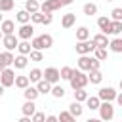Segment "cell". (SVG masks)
I'll use <instances>...</instances> for the list:
<instances>
[{"label":"cell","instance_id":"50","mask_svg":"<svg viewBox=\"0 0 122 122\" xmlns=\"http://www.w3.org/2000/svg\"><path fill=\"white\" fill-rule=\"evenodd\" d=\"M118 86H120V90H122V78H120V84H118Z\"/></svg>","mask_w":122,"mask_h":122},{"label":"cell","instance_id":"54","mask_svg":"<svg viewBox=\"0 0 122 122\" xmlns=\"http://www.w3.org/2000/svg\"><path fill=\"white\" fill-rule=\"evenodd\" d=\"M0 72H2V71H0Z\"/></svg>","mask_w":122,"mask_h":122},{"label":"cell","instance_id":"47","mask_svg":"<svg viewBox=\"0 0 122 122\" xmlns=\"http://www.w3.org/2000/svg\"><path fill=\"white\" fill-rule=\"evenodd\" d=\"M86 122H103V120H101V118H88Z\"/></svg>","mask_w":122,"mask_h":122},{"label":"cell","instance_id":"12","mask_svg":"<svg viewBox=\"0 0 122 122\" xmlns=\"http://www.w3.org/2000/svg\"><path fill=\"white\" fill-rule=\"evenodd\" d=\"M109 38H107V34H103V32H99V34H95L93 38H92V44L95 46V48H107L109 46Z\"/></svg>","mask_w":122,"mask_h":122},{"label":"cell","instance_id":"26","mask_svg":"<svg viewBox=\"0 0 122 122\" xmlns=\"http://www.w3.org/2000/svg\"><path fill=\"white\" fill-rule=\"evenodd\" d=\"M109 48H111V51H114V53H122V38H112V40L109 42Z\"/></svg>","mask_w":122,"mask_h":122},{"label":"cell","instance_id":"37","mask_svg":"<svg viewBox=\"0 0 122 122\" xmlns=\"http://www.w3.org/2000/svg\"><path fill=\"white\" fill-rule=\"evenodd\" d=\"M122 32V21H111V34H120Z\"/></svg>","mask_w":122,"mask_h":122},{"label":"cell","instance_id":"14","mask_svg":"<svg viewBox=\"0 0 122 122\" xmlns=\"http://www.w3.org/2000/svg\"><path fill=\"white\" fill-rule=\"evenodd\" d=\"M0 30H2L4 36H6V34H13V32H15V23L10 21V19H4V21L0 23Z\"/></svg>","mask_w":122,"mask_h":122},{"label":"cell","instance_id":"28","mask_svg":"<svg viewBox=\"0 0 122 122\" xmlns=\"http://www.w3.org/2000/svg\"><path fill=\"white\" fill-rule=\"evenodd\" d=\"M57 120H59V122H76V118H74L69 111H61V112L57 114Z\"/></svg>","mask_w":122,"mask_h":122},{"label":"cell","instance_id":"51","mask_svg":"<svg viewBox=\"0 0 122 122\" xmlns=\"http://www.w3.org/2000/svg\"><path fill=\"white\" fill-rule=\"evenodd\" d=\"M2 38H4V34H2V30H0V40H2Z\"/></svg>","mask_w":122,"mask_h":122},{"label":"cell","instance_id":"45","mask_svg":"<svg viewBox=\"0 0 122 122\" xmlns=\"http://www.w3.org/2000/svg\"><path fill=\"white\" fill-rule=\"evenodd\" d=\"M17 122H32V120H30V116H21Z\"/></svg>","mask_w":122,"mask_h":122},{"label":"cell","instance_id":"1","mask_svg":"<svg viewBox=\"0 0 122 122\" xmlns=\"http://www.w3.org/2000/svg\"><path fill=\"white\" fill-rule=\"evenodd\" d=\"M99 65H101V61H97L95 57H92V55H80L78 57V71H99Z\"/></svg>","mask_w":122,"mask_h":122},{"label":"cell","instance_id":"31","mask_svg":"<svg viewBox=\"0 0 122 122\" xmlns=\"http://www.w3.org/2000/svg\"><path fill=\"white\" fill-rule=\"evenodd\" d=\"M27 76H29V80H30V82L38 84V82L42 80V71H40V69H32V71H30V74H27Z\"/></svg>","mask_w":122,"mask_h":122},{"label":"cell","instance_id":"41","mask_svg":"<svg viewBox=\"0 0 122 122\" xmlns=\"http://www.w3.org/2000/svg\"><path fill=\"white\" fill-rule=\"evenodd\" d=\"M30 120H32V122H46V114H44V112H34V114L30 116Z\"/></svg>","mask_w":122,"mask_h":122},{"label":"cell","instance_id":"46","mask_svg":"<svg viewBox=\"0 0 122 122\" xmlns=\"http://www.w3.org/2000/svg\"><path fill=\"white\" fill-rule=\"evenodd\" d=\"M116 103L122 107V93H118V95H116Z\"/></svg>","mask_w":122,"mask_h":122},{"label":"cell","instance_id":"17","mask_svg":"<svg viewBox=\"0 0 122 122\" xmlns=\"http://www.w3.org/2000/svg\"><path fill=\"white\" fill-rule=\"evenodd\" d=\"M13 86H17L19 90H25V88H29V86H30V80H29V76H25V74H19V76H15V82H13Z\"/></svg>","mask_w":122,"mask_h":122},{"label":"cell","instance_id":"30","mask_svg":"<svg viewBox=\"0 0 122 122\" xmlns=\"http://www.w3.org/2000/svg\"><path fill=\"white\" fill-rule=\"evenodd\" d=\"M72 72H74V69H72V67H61L59 76H61V80H71Z\"/></svg>","mask_w":122,"mask_h":122},{"label":"cell","instance_id":"15","mask_svg":"<svg viewBox=\"0 0 122 122\" xmlns=\"http://www.w3.org/2000/svg\"><path fill=\"white\" fill-rule=\"evenodd\" d=\"M74 21H76V15H74V13H65V15L61 17V27H63V29H71V27L74 25Z\"/></svg>","mask_w":122,"mask_h":122},{"label":"cell","instance_id":"8","mask_svg":"<svg viewBox=\"0 0 122 122\" xmlns=\"http://www.w3.org/2000/svg\"><path fill=\"white\" fill-rule=\"evenodd\" d=\"M32 34H34V27H32V23L21 25L19 30H17V38H19V40H30Z\"/></svg>","mask_w":122,"mask_h":122},{"label":"cell","instance_id":"20","mask_svg":"<svg viewBox=\"0 0 122 122\" xmlns=\"http://www.w3.org/2000/svg\"><path fill=\"white\" fill-rule=\"evenodd\" d=\"M69 112H71L74 118H78V116L84 112V107H82V103H78V101H72V103L69 105Z\"/></svg>","mask_w":122,"mask_h":122},{"label":"cell","instance_id":"18","mask_svg":"<svg viewBox=\"0 0 122 122\" xmlns=\"http://www.w3.org/2000/svg\"><path fill=\"white\" fill-rule=\"evenodd\" d=\"M23 95H25V99H27V101H34L40 93H38L36 86H29V88H25V90H23Z\"/></svg>","mask_w":122,"mask_h":122},{"label":"cell","instance_id":"23","mask_svg":"<svg viewBox=\"0 0 122 122\" xmlns=\"http://www.w3.org/2000/svg\"><path fill=\"white\" fill-rule=\"evenodd\" d=\"M25 11H29V13H36V11H40V4H38V0H25Z\"/></svg>","mask_w":122,"mask_h":122},{"label":"cell","instance_id":"9","mask_svg":"<svg viewBox=\"0 0 122 122\" xmlns=\"http://www.w3.org/2000/svg\"><path fill=\"white\" fill-rule=\"evenodd\" d=\"M2 44H4V48H6V51H13V50H17V44H19V38H17L15 34H6V36L2 38Z\"/></svg>","mask_w":122,"mask_h":122},{"label":"cell","instance_id":"5","mask_svg":"<svg viewBox=\"0 0 122 122\" xmlns=\"http://www.w3.org/2000/svg\"><path fill=\"white\" fill-rule=\"evenodd\" d=\"M74 50H76L78 55H90V53H93L95 46L92 44V40H86V42H76Z\"/></svg>","mask_w":122,"mask_h":122},{"label":"cell","instance_id":"44","mask_svg":"<svg viewBox=\"0 0 122 122\" xmlns=\"http://www.w3.org/2000/svg\"><path fill=\"white\" fill-rule=\"evenodd\" d=\"M46 122H59V120H57V116L50 114V116H46Z\"/></svg>","mask_w":122,"mask_h":122},{"label":"cell","instance_id":"22","mask_svg":"<svg viewBox=\"0 0 122 122\" xmlns=\"http://www.w3.org/2000/svg\"><path fill=\"white\" fill-rule=\"evenodd\" d=\"M21 111H23V116H32V114L36 112V105H34V101H25V105L21 107Z\"/></svg>","mask_w":122,"mask_h":122},{"label":"cell","instance_id":"4","mask_svg":"<svg viewBox=\"0 0 122 122\" xmlns=\"http://www.w3.org/2000/svg\"><path fill=\"white\" fill-rule=\"evenodd\" d=\"M42 78H44L46 82H50L51 86L57 84V82L61 80V76H59V69H55V67H48L46 71H42Z\"/></svg>","mask_w":122,"mask_h":122},{"label":"cell","instance_id":"3","mask_svg":"<svg viewBox=\"0 0 122 122\" xmlns=\"http://www.w3.org/2000/svg\"><path fill=\"white\" fill-rule=\"evenodd\" d=\"M99 118L103 120V122H109V120H112V116H114V107H112V103H109V101H101V105H99Z\"/></svg>","mask_w":122,"mask_h":122},{"label":"cell","instance_id":"25","mask_svg":"<svg viewBox=\"0 0 122 122\" xmlns=\"http://www.w3.org/2000/svg\"><path fill=\"white\" fill-rule=\"evenodd\" d=\"M15 19H17V23L27 25V23H30V13H29V11H25V10H21V11H17Z\"/></svg>","mask_w":122,"mask_h":122},{"label":"cell","instance_id":"52","mask_svg":"<svg viewBox=\"0 0 122 122\" xmlns=\"http://www.w3.org/2000/svg\"><path fill=\"white\" fill-rule=\"evenodd\" d=\"M107 2H112V0H107Z\"/></svg>","mask_w":122,"mask_h":122},{"label":"cell","instance_id":"32","mask_svg":"<svg viewBox=\"0 0 122 122\" xmlns=\"http://www.w3.org/2000/svg\"><path fill=\"white\" fill-rule=\"evenodd\" d=\"M84 15H95L97 13V6L93 4V2H88V4H84Z\"/></svg>","mask_w":122,"mask_h":122},{"label":"cell","instance_id":"36","mask_svg":"<svg viewBox=\"0 0 122 122\" xmlns=\"http://www.w3.org/2000/svg\"><path fill=\"white\" fill-rule=\"evenodd\" d=\"M13 0H0V11H11L13 10Z\"/></svg>","mask_w":122,"mask_h":122},{"label":"cell","instance_id":"2","mask_svg":"<svg viewBox=\"0 0 122 122\" xmlns=\"http://www.w3.org/2000/svg\"><path fill=\"white\" fill-rule=\"evenodd\" d=\"M69 82H71L72 90H84L88 86V74L82 72V71H78V69H74V72H72V76H71Z\"/></svg>","mask_w":122,"mask_h":122},{"label":"cell","instance_id":"40","mask_svg":"<svg viewBox=\"0 0 122 122\" xmlns=\"http://www.w3.org/2000/svg\"><path fill=\"white\" fill-rule=\"evenodd\" d=\"M29 55H30V61H42V59H44L42 51H38V50H32Z\"/></svg>","mask_w":122,"mask_h":122},{"label":"cell","instance_id":"7","mask_svg":"<svg viewBox=\"0 0 122 122\" xmlns=\"http://www.w3.org/2000/svg\"><path fill=\"white\" fill-rule=\"evenodd\" d=\"M116 95H118V93H116V90H114V88H111V86L101 88V90L97 92V97H99L101 101H109V103H111V101H114V99H116Z\"/></svg>","mask_w":122,"mask_h":122},{"label":"cell","instance_id":"35","mask_svg":"<svg viewBox=\"0 0 122 122\" xmlns=\"http://www.w3.org/2000/svg\"><path fill=\"white\" fill-rule=\"evenodd\" d=\"M86 99H88V92H86V90H74V101L84 103Z\"/></svg>","mask_w":122,"mask_h":122},{"label":"cell","instance_id":"19","mask_svg":"<svg viewBox=\"0 0 122 122\" xmlns=\"http://www.w3.org/2000/svg\"><path fill=\"white\" fill-rule=\"evenodd\" d=\"M99 105H101V99H99L97 95H88V99H86V107H88L90 111H97Z\"/></svg>","mask_w":122,"mask_h":122},{"label":"cell","instance_id":"43","mask_svg":"<svg viewBox=\"0 0 122 122\" xmlns=\"http://www.w3.org/2000/svg\"><path fill=\"white\" fill-rule=\"evenodd\" d=\"M72 2H74V0H57V4H59L61 8H63V6H69V4H72Z\"/></svg>","mask_w":122,"mask_h":122},{"label":"cell","instance_id":"39","mask_svg":"<svg viewBox=\"0 0 122 122\" xmlns=\"http://www.w3.org/2000/svg\"><path fill=\"white\" fill-rule=\"evenodd\" d=\"M111 21H122V8H114L111 11Z\"/></svg>","mask_w":122,"mask_h":122},{"label":"cell","instance_id":"33","mask_svg":"<svg viewBox=\"0 0 122 122\" xmlns=\"http://www.w3.org/2000/svg\"><path fill=\"white\" fill-rule=\"evenodd\" d=\"M93 57L97 61H105L107 59V48H95L93 50Z\"/></svg>","mask_w":122,"mask_h":122},{"label":"cell","instance_id":"38","mask_svg":"<svg viewBox=\"0 0 122 122\" xmlns=\"http://www.w3.org/2000/svg\"><path fill=\"white\" fill-rule=\"evenodd\" d=\"M42 19H44V13H42V11L30 13V23H32V25H38V23H42Z\"/></svg>","mask_w":122,"mask_h":122},{"label":"cell","instance_id":"13","mask_svg":"<svg viewBox=\"0 0 122 122\" xmlns=\"http://www.w3.org/2000/svg\"><path fill=\"white\" fill-rule=\"evenodd\" d=\"M97 27L101 29L103 34H107V36L111 34V19H109V17H105V15L99 17V19H97Z\"/></svg>","mask_w":122,"mask_h":122},{"label":"cell","instance_id":"29","mask_svg":"<svg viewBox=\"0 0 122 122\" xmlns=\"http://www.w3.org/2000/svg\"><path fill=\"white\" fill-rule=\"evenodd\" d=\"M27 63H29L27 55H17V57L13 59V65H15V69H25V67H27Z\"/></svg>","mask_w":122,"mask_h":122},{"label":"cell","instance_id":"48","mask_svg":"<svg viewBox=\"0 0 122 122\" xmlns=\"http://www.w3.org/2000/svg\"><path fill=\"white\" fill-rule=\"evenodd\" d=\"M2 93H4V86L0 84V97H2Z\"/></svg>","mask_w":122,"mask_h":122},{"label":"cell","instance_id":"21","mask_svg":"<svg viewBox=\"0 0 122 122\" xmlns=\"http://www.w3.org/2000/svg\"><path fill=\"white\" fill-rule=\"evenodd\" d=\"M76 40H78V42L90 40V29H88V27H78V29H76Z\"/></svg>","mask_w":122,"mask_h":122},{"label":"cell","instance_id":"11","mask_svg":"<svg viewBox=\"0 0 122 122\" xmlns=\"http://www.w3.org/2000/svg\"><path fill=\"white\" fill-rule=\"evenodd\" d=\"M13 59H15V55L11 51H2L0 53V71H4L10 65H13Z\"/></svg>","mask_w":122,"mask_h":122},{"label":"cell","instance_id":"53","mask_svg":"<svg viewBox=\"0 0 122 122\" xmlns=\"http://www.w3.org/2000/svg\"><path fill=\"white\" fill-rule=\"evenodd\" d=\"M120 34H122V32H120ZM120 38H122V36H120Z\"/></svg>","mask_w":122,"mask_h":122},{"label":"cell","instance_id":"34","mask_svg":"<svg viewBox=\"0 0 122 122\" xmlns=\"http://www.w3.org/2000/svg\"><path fill=\"white\" fill-rule=\"evenodd\" d=\"M50 93H51L53 97L61 99V97L65 95V88H63V86H57V84H53V86H51V92H50Z\"/></svg>","mask_w":122,"mask_h":122},{"label":"cell","instance_id":"27","mask_svg":"<svg viewBox=\"0 0 122 122\" xmlns=\"http://www.w3.org/2000/svg\"><path fill=\"white\" fill-rule=\"evenodd\" d=\"M36 90H38V93H50V92H51V84L42 78V80L36 84Z\"/></svg>","mask_w":122,"mask_h":122},{"label":"cell","instance_id":"10","mask_svg":"<svg viewBox=\"0 0 122 122\" xmlns=\"http://www.w3.org/2000/svg\"><path fill=\"white\" fill-rule=\"evenodd\" d=\"M61 6L57 4V0H44L42 4H40V11L42 13H53L55 10H59Z\"/></svg>","mask_w":122,"mask_h":122},{"label":"cell","instance_id":"16","mask_svg":"<svg viewBox=\"0 0 122 122\" xmlns=\"http://www.w3.org/2000/svg\"><path fill=\"white\" fill-rule=\"evenodd\" d=\"M17 51H19V55H29V53L32 51L30 42H29V40H21V42L17 44Z\"/></svg>","mask_w":122,"mask_h":122},{"label":"cell","instance_id":"49","mask_svg":"<svg viewBox=\"0 0 122 122\" xmlns=\"http://www.w3.org/2000/svg\"><path fill=\"white\" fill-rule=\"evenodd\" d=\"M2 21H4V19H2V11H0V23H2Z\"/></svg>","mask_w":122,"mask_h":122},{"label":"cell","instance_id":"42","mask_svg":"<svg viewBox=\"0 0 122 122\" xmlns=\"http://www.w3.org/2000/svg\"><path fill=\"white\" fill-rule=\"evenodd\" d=\"M51 21H53V15H51V13H44L42 25H51Z\"/></svg>","mask_w":122,"mask_h":122},{"label":"cell","instance_id":"6","mask_svg":"<svg viewBox=\"0 0 122 122\" xmlns=\"http://www.w3.org/2000/svg\"><path fill=\"white\" fill-rule=\"evenodd\" d=\"M13 82H15V72L11 69H4L0 72V84L4 88H10V86H13Z\"/></svg>","mask_w":122,"mask_h":122},{"label":"cell","instance_id":"24","mask_svg":"<svg viewBox=\"0 0 122 122\" xmlns=\"http://www.w3.org/2000/svg\"><path fill=\"white\" fill-rule=\"evenodd\" d=\"M101 80H103L101 71H90V72H88V82H92V84H101Z\"/></svg>","mask_w":122,"mask_h":122}]
</instances>
